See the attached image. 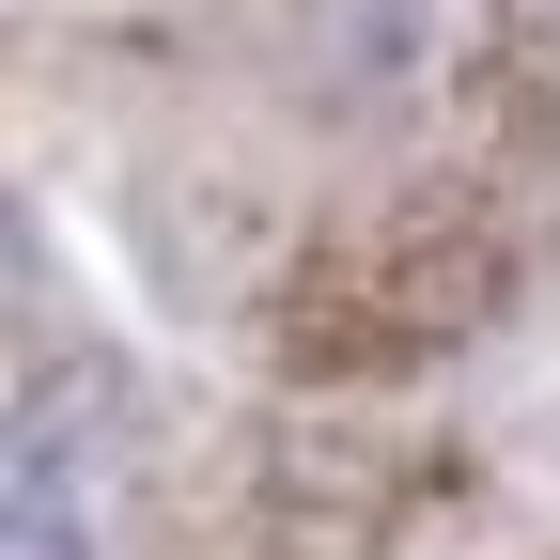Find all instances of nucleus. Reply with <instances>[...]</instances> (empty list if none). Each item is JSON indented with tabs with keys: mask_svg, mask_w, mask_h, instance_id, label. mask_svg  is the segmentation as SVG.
Segmentation results:
<instances>
[{
	"mask_svg": "<svg viewBox=\"0 0 560 560\" xmlns=\"http://www.w3.org/2000/svg\"><path fill=\"white\" fill-rule=\"evenodd\" d=\"M0 560H94V514L62 499V436H47V420L16 436V514H0Z\"/></svg>",
	"mask_w": 560,
	"mask_h": 560,
	"instance_id": "obj_1",
	"label": "nucleus"
}]
</instances>
